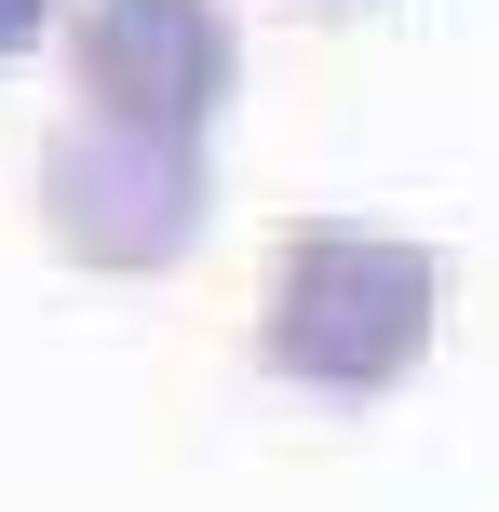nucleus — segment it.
<instances>
[{
  "mask_svg": "<svg viewBox=\"0 0 499 512\" xmlns=\"http://www.w3.org/2000/svg\"><path fill=\"white\" fill-rule=\"evenodd\" d=\"M446 297H459L446 243L365 230V216H297L257 283V378L311 391V405H378L446 337Z\"/></svg>",
  "mask_w": 499,
  "mask_h": 512,
  "instance_id": "nucleus-1",
  "label": "nucleus"
},
{
  "mask_svg": "<svg viewBox=\"0 0 499 512\" xmlns=\"http://www.w3.org/2000/svg\"><path fill=\"white\" fill-rule=\"evenodd\" d=\"M203 203H216L203 135H135V122H95V108H68L41 135V230L68 270H108V283L176 270L203 243Z\"/></svg>",
  "mask_w": 499,
  "mask_h": 512,
  "instance_id": "nucleus-2",
  "label": "nucleus"
},
{
  "mask_svg": "<svg viewBox=\"0 0 499 512\" xmlns=\"http://www.w3.org/2000/svg\"><path fill=\"white\" fill-rule=\"evenodd\" d=\"M54 41H68V95L135 135H203L243 81V41L216 0H68Z\"/></svg>",
  "mask_w": 499,
  "mask_h": 512,
  "instance_id": "nucleus-3",
  "label": "nucleus"
},
{
  "mask_svg": "<svg viewBox=\"0 0 499 512\" xmlns=\"http://www.w3.org/2000/svg\"><path fill=\"white\" fill-rule=\"evenodd\" d=\"M41 27H68V0H0V68L41 54Z\"/></svg>",
  "mask_w": 499,
  "mask_h": 512,
  "instance_id": "nucleus-4",
  "label": "nucleus"
},
{
  "mask_svg": "<svg viewBox=\"0 0 499 512\" xmlns=\"http://www.w3.org/2000/svg\"><path fill=\"white\" fill-rule=\"evenodd\" d=\"M324 14H351V0H324Z\"/></svg>",
  "mask_w": 499,
  "mask_h": 512,
  "instance_id": "nucleus-5",
  "label": "nucleus"
}]
</instances>
